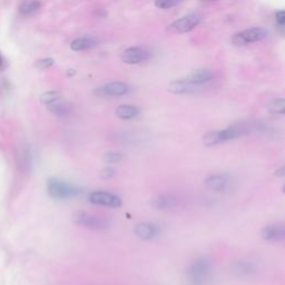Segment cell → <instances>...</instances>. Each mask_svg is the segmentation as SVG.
Returning <instances> with one entry per match:
<instances>
[{"label":"cell","instance_id":"obj_19","mask_svg":"<svg viewBox=\"0 0 285 285\" xmlns=\"http://www.w3.org/2000/svg\"><path fill=\"white\" fill-rule=\"evenodd\" d=\"M48 111L50 113H53L54 115L59 116V117H65L70 113V106L65 102H61V100H56L52 104L47 105Z\"/></svg>","mask_w":285,"mask_h":285},{"label":"cell","instance_id":"obj_2","mask_svg":"<svg viewBox=\"0 0 285 285\" xmlns=\"http://www.w3.org/2000/svg\"><path fill=\"white\" fill-rule=\"evenodd\" d=\"M47 192L50 198L57 200L73 199L81 193L76 186L55 177L50 178L48 181Z\"/></svg>","mask_w":285,"mask_h":285},{"label":"cell","instance_id":"obj_4","mask_svg":"<svg viewBox=\"0 0 285 285\" xmlns=\"http://www.w3.org/2000/svg\"><path fill=\"white\" fill-rule=\"evenodd\" d=\"M267 35H269V32H267L266 29L262 27H254L235 33L232 37V43L236 46H245L265 39Z\"/></svg>","mask_w":285,"mask_h":285},{"label":"cell","instance_id":"obj_20","mask_svg":"<svg viewBox=\"0 0 285 285\" xmlns=\"http://www.w3.org/2000/svg\"><path fill=\"white\" fill-rule=\"evenodd\" d=\"M40 6L41 3L39 0H30V1H26L23 3L22 7H20V12L23 15H30L38 10Z\"/></svg>","mask_w":285,"mask_h":285},{"label":"cell","instance_id":"obj_1","mask_svg":"<svg viewBox=\"0 0 285 285\" xmlns=\"http://www.w3.org/2000/svg\"><path fill=\"white\" fill-rule=\"evenodd\" d=\"M212 263L206 257H199L186 271V276L193 285H205L212 278Z\"/></svg>","mask_w":285,"mask_h":285},{"label":"cell","instance_id":"obj_9","mask_svg":"<svg viewBox=\"0 0 285 285\" xmlns=\"http://www.w3.org/2000/svg\"><path fill=\"white\" fill-rule=\"evenodd\" d=\"M249 132L250 127L246 124H235L225 129H222V131H217V140H219V142L221 144V142L235 140V138L245 135Z\"/></svg>","mask_w":285,"mask_h":285},{"label":"cell","instance_id":"obj_17","mask_svg":"<svg viewBox=\"0 0 285 285\" xmlns=\"http://www.w3.org/2000/svg\"><path fill=\"white\" fill-rule=\"evenodd\" d=\"M138 108L133 106V105H121V106H118L116 108L115 114L120 119L127 120V119H132L134 117H136L138 115Z\"/></svg>","mask_w":285,"mask_h":285},{"label":"cell","instance_id":"obj_16","mask_svg":"<svg viewBox=\"0 0 285 285\" xmlns=\"http://www.w3.org/2000/svg\"><path fill=\"white\" fill-rule=\"evenodd\" d=\"M97 45V40L94 37H81L71 41L70 49L74 52H83V50L90 49Z\"/></svg>","mask_w":285,"mask_h":285},{"label":"cell","instance_id":"obj_7","mask_svg":"<svg viewBox=\"0 0 285 285\" xmlns=\"http://www.w3.org/2000/svg\"><path fill=\"white\" fill-rule=\"evenodd\" d=\"M89 202L95 205H102V206L107 207H119L121 205V200L112 193L96 191L90 193Z\"/></svg>","mask_w":285,"mask_h":285},{"label":"cell","instance_id":"obj_27","mask_svg":"<svg viewBox=\"0 0 285 285\" xmlns=\"http://www.w3.org/2000/svg\"><path fill=\"white\" fill-rule=\"evenodd\" d=\"M115 170L113 169V167H111V166H107V167H105V169H103L102 171H100V174H99V176L102 178H104V179H108V178H112L113 176L115 175Z\"/></svg>","mask_w":285,"mask_h":285},{"label":"cell","instance_id":"obj_3","mask_svg":"<svg viewBox=\"0 0 285 285\" xmlns=\"http://www.w3.org/2000/svg\"><path fill=\"white\" fill-rule=\"evenodd\" d=\"M70 220L74 224L85 226V228L91 229H105L110 226V223L105 217L83 211L75 212L71 215Z\"/></svg>","mask_w":285,"mask_h":285},{"label":"cell","instance_id":"obj_8","mask_svg":"<svg viewBox=\"0 0 285 285\" xmlns=\"http://www.w3.org/2000/svg\"><path fill=\"white\" fill-rule=\"evenodd\" d=\"M129 91V86L125 83L120 82H113L108 83L106 85L97 88L95 90V94L102 97H118V96L126 95Z\"/></svg>","mask_w":285,"mask_h":285},{"label":"cell","instance_id":"obj_28","mask_svg":"<svg viewBox=\"0 0 285 285\" xmlns=\"http://www.w3.org/2000/svg\"><path fill=\"white\" fill-rule=\"evenodd\" d=\"M275 20H276V24H278V26L282 29H284L285 26V14L283 10H280L275 14Z\"/></svg>","mask_w":285,"mask_h":285},{"label":"cell","instance_id":"obj_11","mask_svg":"<svg viewBox=\"0 0 285 285\" xmlns=\"http://www.w3.org/2000/svg\"><path fill=\"white\" fill-rule=\"evenodd\" d=\"M200 89V86L193 85V84L186 82L185 79L181 81H175L169 85V91L175 95H187L198 93Z\"/></svg>","mask_w":285,"mask_h":285},{"label":"cell","instance_id":"obj_26","mask_svg":"<svg viewBox=\"0 0 285 285\" xmlns=\"http://www.w3.org/2000/svg\"><path fill=\"white\" fill-rule=\"evenodd\" d=\"M54 62H55V60L53 58H44V59H40L36 62V67L39 70H45L50 68L54 65Z\"/></svg>","mask_w":285,"mask_h":285},{"label":"cell","instance_id":"obj_25","mask_svg":"<svg viewBox=\"0 0 285 285\" xmlns=\"http://www.w3.org/2000/svg\"><path fill=\"white\" fill-rule=\"evenodd\" d=\"M182 0H155V6L159 9H171L177 6Z\"/></svg>","mask_w":285,"mask_h":285},{"label":"cell","instance_id":"obj_13","mask_svg":"<svg viewBox=\"0 0 285 285\" xmlns=\"http://www.w3.org/2000/svg\"><path fill=\"white\" fill-rule=\"evenodd\" d=\"M261 235L265 241L279 242L285 237V228L282 224H271L262 229Z\"/></svg>","mask_w":285,"mask_h":285},{"label":"cell","instance_id":"obj_23","mask_svg":"<svg viewBox=\"0 0 285 285\" xmlns=\"http://www.w3.org/2000/svg\"><path fill=\"white\" fill-rule=\"evenodd\" d=\"M124 158V155L118 152H107L104 154V162L108 164H115V163L120 162Z\"/></svg>","mask_w":285,"mask_h":285},{"label":"cell","instance_id":"obj_22","mask_svg":"<svg viewBox=\"0 0 285 285\" xmlns=\"http://www.w3.org/2000/svg\"><path fill=\"white\" fill-rule=\"evenodd\" d=\"M203 144L207 146V147H212V146L220 144L219 140H217V131L208 132L207 134H205L203 136Z\"/></svg>","mask_w":285,"mask_h":285},{"label":"cell","instance_id":"obj_18","mask_svg":"<svg viewBox=\"0 0 285 285\" xmlns=\"http://www.w3.org/2000/svg\"><path fill=\"white\" fill-rule=\"evenodd\" d=\"M152 204L157 209H167L175 206L176 200L170 195H158L152 200Z\"/></svg>","mask_w":285,"mask_h":285},{"label":"cell","instance_id":"obj_6","mask_svg":"<svg viewBox=\"0 0 285 285\" xmlns=\"http://www.w3.org/2000/svg\"><path fill=\"white\" fill-rule=\"evenodd\" d=\"M152 57L149 50L142 46H136L124 50L120 55V59L127 65H137L142 61L148 60Z\"/></svg>","mask_w":285,"mask_h":285},{"label":"cell","instance_id":"obj_24","mask_svg":"<svg viewBox=\"0 0 285 285\" xmlns=\"http://www.w3.org/2000/svg\"><path fill=\"white\" fill-rule=\"evenodd\" d=\"M59 99H60V94L58 93V91H47V93L41 95V97H40L41 103L45 105H49Z\"/></svg>","mask_w":285,"mask_h":285},{"label":"cell","instance_id":"obj_21","mask_svg":"<svg viewBox=\"0 0 285 285\" xmlns=\"http://www.w3.org/2000/svg\"><path fill=\"white\" fill-rule=\"evenodd\" d=\"M267 108H269V111L271 113H273V114L283 115L285 113V100L283 98L272 100Z\"/></svg>","mask_w":285,"mask_h":285},{"label":"cell","instance_id":"obj_10","mask_svg":"<svg viewBox=\"0 0 285 285\" xmlns=\"http://www.w3.org/2000/svg\"><path fill=\"white\" fill-rule=\"evenodd\" d=\"M186 82L193 84V85L202 87L205 84L209 83L213 79V71L206 68H200L192 70L187 76L184 78Z\"/></svg>","mask_w":285,"mask_h":285},{"label":"cell","instance_id":"obj_15","mask_svg":"<svg viewBox=\"0 0 285 285\" xmlns=\"http://www.w3.org/2000/svg\"><path fill=\"white\" fill-rule=\"evenodd\" d=\"M230 271H232L233 274L240 276V278H247V276L254 274L256 269H255V265L252 262L242 259V261L234 262L230 266Z\"/></svg>","mask_w":285,"mask_h":285},{"label":"cell","instance_id":"obj_12","mask_svg":"<svg viewBox=\"0 0 285 285\" xmlns=\"http://www.w3.org/2000/svg\"><path fill=\"white\" fill-rule=\"evenodd\" d=\"M135 232L136 236L140 237L141 240L144 241H149L153 240V238L156 237L159 233L158 226H156L153 223H147V222H144V223H140L135 226Z\"/></svg>","mask_w":285,"mask_h":285},{"label":"cell","instance_id":"obj_29","mask_svg":"<svg viewBox=\"0 0 285 285\" xmlns=\"http://www.w3.org/2000/svg\"><path fill=\"white\" fill-rule=\"evenodd\" d=\"M2 66V58H1V56H0V67Z\"/></svg>","mask_w":285,"mask_h":285},{"label":"cell","instance_id":"obj_5","mask_svg":"<svg viewBox=\"0 0 285 285\" xmlns=\"http://www.w3.org/2000/svg\"><path fill=\"white\" fill-rule=\"evenodd\" d=\"M200 22H202V16L198 12H193V14L186 15L182 18L175 20L174 23L170 25L169 29L178 33H186L193 30L195 27H198Z\"/></svg>","mask_w":285,"mask_h":285},{"label":"cell","instance_id":"obj_14","mask_svg":"<svg viewBox=\"0 0 285 285\" xmlns=\"http://www.w3.org/2000/svg\"><path fill=\"white\" fill-rule=\"evenodd\" d=\"M205 185L214 192H224L229 185V177L225 174L211 175L205 179Z\"/></svg>","mask_w":285,"mask_h":285}]
</instances>
